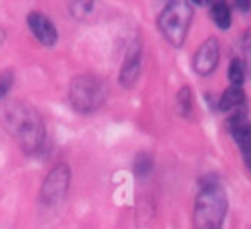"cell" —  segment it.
I'll return each instance as SVG.
<instances>
[{
    "instance_id": "15",
    "label": "cell",
    "mask_w": 251,
    "mask_h": 229,
    "mask_svg": "<svg viewBox=\"0 0 251 229\" xmlns=\"http://www.w3.org/2000/svg\"><path fill=\"white\" fill-rule=\"evenodd\" d=\"M69 8H71V12H73L75 18H87L93 12L95 4L91 2V0H75V2L69 4Z\"/></svg>"
},
{
    "instance_id": "10",
    "label": "cell",
    "mask_w": 251,
    "mask_h": 229,
    "mask_svg": "<svg viewBox=\"0 0 251 229\" xmlns=\"http://www.w3.org/2000/svg\"><path fill=\"white\" fill-rule=\"evenodd\" d=\"M209 14H211V18H213V23L221 28V30H225V28H229L231 26V8H229V4H225V2H213L211 4V8H209Z\"/></svg>"
},
{
    "instance_id": "2",
    "label": "cell",
    "mask_w": 251,
    "mask_h": 229,
    "mask_svg": "<svg viewBox=\"0 0 251 229\" xmlns=\"http://www.w3.org/2000/svg\"><path fill=\"white\" fill-rule=\"evenodd\" d=\"M227 215V193L219 179H203V187L195 199L193 225L195 229H221Z\"/></svg>"
},
{
    "instance_id": "8",
    "label": "cell",
    "mask_w": 251,
    "mask_h": 229,
    "mask_svg": "<svg viewBox=\"0 0 251 229\" xmlns=\"http://www.w3.org/2000/svg\"><path fill=\"white\" fill-rule=\"evenodd\" d=\"M141 71H143V49H141L139 43H135L127 49V54H125L121 75H119L121 85L123 87H133L141 76Z\"/></svg>"
},
{
    "instance_id": "20",
    "label": "cell",
    "mask_w": 251,
    "mask_h": 229,
    "mask_svg": "<svg viewBox=\"0 0 251 229\" xmlns=\"http://www.w3.org/2000/svg\"><path fill=\"white\" fill-rule=\"evenodd\" d=\"M4 40V28H0V43Z\"/></svg>"
},
{
    "instance_id": "13",
    "label": "cell",
    "mask_w": 251,
    "mask_h": 229,
    "mask_svg": "<svg viewBox=\"0 0 251 229\" xmlns=\"http://www.w3.org/2000/svg\"><path fill=\"white\" fill-rule=\"evenodd\" d=\"M231 133H233V139L237 141V145H239V149H241V151L247 149V147H251V123H243V125H239V127L233 129Z\"/></svg>"
},
{
    "instance_id": "3",
    "label": "cell",
    "mask_w": 251,
    "mask_h": 229,
    "mask_svg": "<svg viewBox=\"0 0 251 229\" xmlns=\"http://www.w3.org/2000/svg\"><path fill=\"white\" fill-rule=\"evenodd\" d=\"M193 23V6L187 0H173L167 4L157 18L159 30L173 47H181Z\"/></svg>"
},
{
    "instance_id": "12",
    "label": "cell",
    "mask_w": 251,
    "mask_h": 229,
    "mask_svg": "<svg viewBox=\"0 0 251 229\" xmlns=\"http://www.w3.org/2000/svg\"><path fill=\"white\" fill-rule=\"evenodd\" d=\"M245 75H247V71H245L243 60L241 58H233L231 65H229V71H227V76H229V80H231V85L233 87H241Z\"/></svg>"
},
{
    "instance_id": "11",
    "label": "cell",
    "mask_w": 251,
    "mask_h": 229,
    "mask_svg": "<svg viewBox=\"0 0 251 229\" xmlns=\"http://www.w3.org/2000/svg\"><path fill=\"white\" fill-rule=\"evenodd\" d=\"M175 107L179 111V115L189 117L193 111V91L191 87H181L177 97H175Z\"/></svg>"
},
{
    "instance_id": "18",
    "label": "cell",
    "mask_w": 251,
    "mask_h": 229,
    "mask_svg": "<svg viewBox=\"0 0 251 229\" xmlns=\"http://www.w3.org/2000/svg\"><path fill=\"white\" fill-rule=\"evenodd\" d=\"M241 153H243V159H245V163H247V167L251 169V147H247V149H243Z\"/></svg>"
},
{
    "instance_id": "17",
    "label": "cell",
    "mask_w": 251,
    "mask_h": 229,
    "mask_svg": "<svg viewBox=\"0 0 251 229\" xmlns=\"http://www.w3.org/2000/svg\"><path fill=\"white\" fill-rule=\"evenodd\" d=\"M241 49H243V65H245V71L251 73V26L245 30L243 34V40H241Z\"/></svg>"
},
{
    "instance_id": "16",
    "label": "cell",
    "mask_w": 251,
    "mask_h": 229,
    "mask_svg": "<svg viewBox=\"0 0 251 229\" xmlns=\"http://www.w3.org/2000/svg\"><path fill=\"white\" fill-rule=\"evenodd\" d=\"M12 87H14V71L12 69L0 71V99H4Z\"/></svg>"
},
{
    "instance_id": "6",
    "label": "cell",
    "mask_w": 251,
    "mask_h": 229,
    "mask_svg": "<svg viewBox=\"0 0 251 229\" xmlns=\"http://www.w3.org/2000/svg\"><path fill=\"white\" fill-rule=\"evenodd\" d=\"M219 56H221V51H219V40L217 38H207L197 47L195 54H193V69L197 75H211L217 65H219Z\"/></svg>"
},
{
    "instance_id": "19",
    "label": "cell",
    "mask_w": 251,
    "mask_h": 229,
    "mask_svg": "<svg viewBox=\"0 0 251 229\" xmlns=\"http://www.w3.org/2000/svg\"><path fill=\"white\" fill-rule=\"evenodd\" d=\"M235 6H237L239 10H249V8H251V2H245V0H239V2H237Z\"/></svg>"
},
{
    "instance_id": "5",
    "label": "cell",
    "mask_w": 251,
    "mask_h": 229,
    "mask_svg": "<svg viewBox=\"0 0 251 229\" xmlns=\"http://www.w3.org/2000/svg\"><path fill=\"white\" fill-rule=\"evenodd\" d=\"M69 185H71V167L67 163H58L47 173L43 187H40V199L47 205H54L67 195Z\"/></svg>"
},
{
    "instance_id": "7",
    "label": "cell",
    "mask_w": 251,
    "mask_h": 229,
    "mask_svg": "<svg viewBox=\"0 0 251 229\" xmlns=\"http://www.w3.org/2000/svg\"><path fill=\"white\" fill-rule=\"evenodd\" d=\"M26 25L30 28V32L36 36V40L40 45H45V47H54L56 45V40H58V32H56V26L54 23L43 12H28L26 16Z\"/></svg>"
},
{
    "instance_id": "4",
    "label": "cell",
    "mask_w": 251,
    "mask_h": 229,
    "mask_svg": "<svg viewBox=\"0 0 251 229\" xmlns=\"http://www.w3.org/2000/svg\"><path fill=\"white\" fill-rule=\"evenodd\" d=\"M107 99V87L93 75H78L71 80L69 89V101L76 113L91 115L102 107Z\"/></svg>"
},
{
    "instance_id": "9",
    "label": "cell",
    "mask_w": 251,
    "mask_h": 229,
    "mask_svg": "<svg viewBox=\"0 0 251 229\" xmlns=\"http://www.w3.org/2000/svg\"><path fill=\"white\" fill-rule=\"evenodd\" d=\"M243 102H245V93L241 87H229L223 91L221 95V101H219V109L223 113H229V111H233V109H239L243 107Z\"/></svg>"
},
{
    "instance_id": "1",
    "label": "cell",
    "mask_w": 251,
    "mask_h": 229,
    "mask_svg": "<svg viewBox=\"0 0 251 229\" xmlns=\"http://www.w3.org/2000/svg\"><path fill=\"white\" fill-rule=\"evenodd\" d=\"M2 123L25 153H36L45 143V123L40 113L25 101H12L2 109Z\"/></svg>"
},
{
    "instance_id": "14",
    "label": "cell",
    "mask_w": 251,
    "mask_h": 229,
    "mask_svg": "<svg viewBox=\"0 0 251 229\" xmlns=\"http://www.w3.org/2000/svg\"><path fill=\"white\" fill-rule=\"evenodd\" d=\"M153 169V157L149 153H139L135 159V173L139 177H147Z\"/></svg>"
}]
</instances>
